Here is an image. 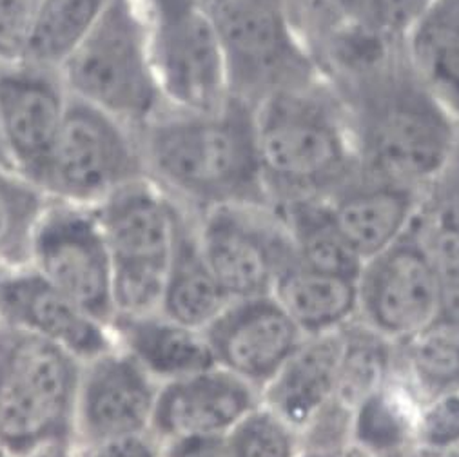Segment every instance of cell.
I'll return each mask as SVG.
<instances>
[{
    "label": "cell",
    "instance_id": "6da1fadb",
    "mask_svg": "<svg viewBox=\"0 0 459 457\" xmlns=\"http://www.w3.org/2000/svg\"><path fill=\"white\" fill-rule=\"evenodd\" d=\"M324 79L342 100L361 173L425 191L452 155L459 124L412 65L403 37Z\"/></svg>",
    "mask_w": 459,
    "mask_h": 457
},
{
    "label": "cell",
    "instance_id": "7a4b0ae2",
    "mask_svg": "<svg viewBox=\"0 0 459 457\" xmlns=\"http://www.w3.org/2000/svg\"><path fill=\"white\" fill-rule=\"evenodd\" d=\"M138 140L145 175L198 216L223 205H273L247 102L227 97L212 109L166 108L138 127Z\"/></svg>",
    "mask_w": 459,
    "mask_h": 457
},
{
    "label": "cell",
    "instance_id": "3957f363",
    "mask_svg": "<svg viewBox=\"0 0 459 457\" xmlns=\"http://www.w3.org/2000/svg\"><path fill=\"white\" fill-rule=\"evenodd\" d=\"M255 133L273 207L329 198L361 171L345 109L324 76L256 104Z\"/></svg>",
    "mask_w": 459,
    "mask_h": 457
},
{
    "label": "cell",
    "instance_id": "277c9868",
    "mask_svg": "<svg viewBox=\"0 0 459 457\" xmlns=\"http://www.w3.org/2000/svg\"><path fill=\"white\" fill-rule=\"evenodd\" d=\"M81 368L62 347L0 327V450L28 457L73 443Z\"/></svg>",
    "mask_w": 459,
    "mask_h": 457
},
{
    "label": "cell",
    "instance_id": "5b68a950",
    "mask_svg": "<svg viewBox=\"0 0 459 457\" xmlns=\"http://www.w3.org/2000/svg\"><path fill=\"white\" fill-rule=\"evenodd\" d=\"M58 69L71 97L136 129L168 108L151 65L134 0H111Z\"/></svg>",
    "mask_w": 459,
    "mask_h": 457
},
{
    "label": "cell",
    "instance_id": "8992f818",
    "mask_svg": "<svg viewBox=\"0 0 459 457\" xmlns=\"http://www.w3.org/2000/svg\"><path fill=\"white\" fill-rule=\"evenodd\" d=\"M95 209L111 258L115 316L159 311L184 205L142 177Z\"/></svg>",
    "mask_w": 459,
    "mask_h": 457
},
{
    "label": "cell",
    "instance_id": "52a82bcc",
    "mask_svg": "<svg viewBox=\"0 0 459 457\" xmlns=\"http://www.w3.org/2000/svg\"><path fill=\"white\" fill-rule=\"evenodd\" d=\"M229 97L251 104L320 79L290 6L209 0Z\"/></svg>",
    "mask_w": 459,
    "mask_h": 457
},
{
    "label": "cell",
    "instance_id": "ba28073f",
    "mask_svg": "<svg viewBox=\"0 0 459 457\" xmlns=\"http://www.w3.org/2000/svg\"><path fill=\"white\" fill-rule=\"evenodd\" d=\"M142 177L147 175L138 129L71 97L37 185L51 200L97 205Z\"/></svg>",
    "mask_w": 459,
    "mask_h": 457
},
{
    "label": "cell",
    "instance_id": "9c48e42d",
    "mask_svg": "<svg viewBox=\"0 0 459 457\" xmlns=\"http://www.w3.org/2000/svg\"><path fill=\"white\" fill-rule=\"evenodd\" d=\"M162 99L175 109H212L229 97L209 0H134Z\"/></svg>",
    "mask_w": 459,
    "mask_h": 457
},
{
    "label": "cell",
    "instance_id": "30bf717a",
    "mask_svg": "<svg viewBox=\"0 0 459 457\" xmlns=\"http://www.w3.org/2000/svg\"><path fill=\"white\" fill-rule=\"evenodd\" d=\"M30 265L82 311L111 325L117 313L113 269L95 205L51 200Z\"/></svg>",
    "mask_w": 459,
    "mask_h": 457
},
{
    "label": "cell",
    "instance_id": "8fae6325",
    "mask_svg": "<svg viewBox=\"0 0 459 457\" xmlns=\"http://www.w3.org/2000/svg\"><path fill=\"white\" fill-rule=\"evenodd\" d=\"M356 283L358 320L393 343L441 316L439 285L418 214L403 237L363 262Z\"/></svg>",
    "mask_w": 459,
    "mask_h": 457
},
{
    "label": "cell",
    "instance_id": "7c38bea8",
    "mask_svg": "<svg viewBox=\"0 0 459 457\" xmlns=\"http://www.w3.org/2000/svg\"><path fill=\"white\" fill-rule=\"evenodd\" d=\"M198 238L216 280L233 301L271 294L278 272L296 258L273 205H223L198 216Z\"/></svg>",
    "mask_w": 459,
    "mask_h": 457
},
{
    "label": "cell",
    "instance_id": "4fadbf2b",
    "mask_svg": "<svg viewBox=\"0 0 459 457\" xmlns=\"http://www.w3.org/2000/svg\"><path fill=\"white\" fill-rule=\"evenodd\" d=\"M71 95L58 67L0 62V143L8 166L37 184Z\"/></svg>",
    "mask_w": 459,
    "mask_h": 457
},
{
    "label": "cell",
    "instance_id": "5bb4252c",
    "mask_svg": "<svg viewBox=\"0 0 459 457\" xmlns=\"http://www.w3.org/2000/svg\"><path fill=\"white\" fill-rule=\"evenodd\" d=\"M160 384L115 343L82 361L73 443L151 434Z\"/></svg>",
    "mask_w": 459,
    "mask_h": 457
},
{
    "label": "cell",
    "instance_id": "9a60e30c",
    "mask_svg": "<svg viewBox=\"0 0 459 457\" xmlns=\"http://www.w3.org/2000/svg\"><path fill=\"white\" fill-rule=\"evenodd\" d=\"M0 327L49 341L82 361L113 345L111 325L82 311L30 263L0 267Z\"/></svg>",
    "mask_w": 459,
    "mask_h": 457
},
{
    "label": "cell",
    "instance_id": "2e32d148",
    "mask_svg": "<svg viewBox=\"0 0 459 457\" xmlns=\"http://www.w3.org/2000/svg\"><path fill=\"white\" fill-rule=\"evenodd\" d=\"M204 332L214 363L258 391L305 340L273 294L231 301Z\"/></svg>",
    "mask_w": 459,
    "mask_h": 457
},
{
    "label": "cell",
    "instance_id": "e0dca14e",
    "mask_svg": "<svg viewBox=\"0 0 459 457\" xmlns=\"http://www.w3.org/2000/svg\"><path fill=\"white\" fill-rule=\"evenodd\" d=\"M258 405V389L214 365L160 385L151 434L162 444L223 439Z\"/></svg>",
    "mask_w": 459,
    "mask_h": 457
},
{
    "label": "cell",
    "instance_id": "ac0fdd59",
    "mask_svg": "<svg viewBox=\"0 0 459 457\" xmlns=\"http://www.w3.org/2000/svg\"><path fill=\"white\" fill-rule=\"evenodd\" d=\"M423 191L358 173L327 200L333 218L361 262L393 246L412 225Z\"/></svg>",
    "mask_w": 459,
    "mask_h": 457
},
{
    "label": "cell",
    "instance_id": "d6986e66",
    "mask_svg": "<svg viewBox=\"0 0 459 457\" xmlns=\"http://www.w3.org/2000/svg\"><path fill=\"white\" fill-rule=\"evenodd\" d=\"M342 356V331L305 336L260 391V403L299 435L331 405Z\"/></svg>",
    "mask_w": 459,
    "mask_h": 457
},
{
    "label": "cell",
    "instance_id": "ffe728a7",
    "mask_svg": "<svg viewBox=\"0 0 459 457\" xmlns=\"http://www.w3.org/2000/svg\"><path fill=\"white\" fill-rule=\"evenodd\" d=\"M111 336L160 385L216 365L204 331L160 311L115 316Z\"/></svg>",
    "mask_w": 459,
    "mask_h": 457
},
{
    "label": "cell",
    "instance_id": "44dd1931",
    "mask_svg": "<svg viewBox=\"0 0 459 457\" xmlns=\"http://www.w3.org/2000/svg\"><path fill=\"white\" fill-rule=\"evenodd\" d=\"M231 301L204 256L198 214L184 207L159 311L184 325L205 331Z\"/></svg>",
    "mask_w": 459,
    "mask_h": 457
},
{
    "label": "cell",
    "instance_id": "7402d4cb",
    "mask_svg": "<svg viewBox=\"0 0 459 457\" xmlns=\"http://www.w3.org/2000/svg\"><path fill=\"white\" fill-rule=\"evenodd\" d=\"M271 294L305 336L340 332L358 318L356 280L311 269L298 256L278 272Z\"/></svg>",
    "mask_w": 459,
    "mask_h": 457
},
{
    "label": "cell",
    "instance_id": "603a6c76",
    "mask_svg": "<svg viewBox=\"0 0 459 457\" xmlns=\"http://www.w3.org/2000/svg\"><path fill=\"white\" fill-rule=\"evenodd\" d=\"M418 223L436 271L441 316L459 320V138L421 194Z\"/></svg>",
    "mask_w": 459,
    "mask_h": 457
},
{
    "label": "cell",
    "instance_id": "cb8c5ba5",
    "mask_svg": "<svg viewBox=\"0 0 459 457\" xmlns=\"http://www.w3.org/2000/svg\"><path fill=\"white\" fill-rule=\"evenodd\" d=\"M420 401L396 370L384 387L352 410L345 450L352 457H393L414 448Z\"/></svg>",
    "mask_w": 459,
    "mask_h": 457
},
{
    "label": "cell",
    "instance_id": "d4e9b609",
    "mask_svg": "<svg viewBox=\"0 0 459 457\" xmlns=\"http://www.w3.org/2000/svg\"><path fill=\"white\" fill-rule=\"evenodd\" d=\"M403 46L425 84L459 124V0H432L405 31Z\"/></svg>",
    "mask_w": 459,
    "mask_h": 457
},
{
    "label": "cell",
    "instance_id": "484cf974",
    "mask_svg": "<svg viewBox=\"0 0 459 457\" xmlns=\"http://www.w3.org/2000/svg\"><path fill=\"white\" fill-rule=\"evenodd\" d=\"M274 209L280 212L294 253L303 265L358 280L363 262L342 235L325 198L294 200Z\"/></svg>",
    "mask_w": 459,
    "mask_h": 457
},
{
    "label": "cell",
    "instance_id": "4316f807",
    "mask_svg": "<svg viewBox=\"0 0 459 457\" xmlns=\"http://www.w3.org/2000/svg\"><path fill=\"white\" fill-rule=\"evenodd\" d=\"M398 370L396 343L379 336L358 318L342 329V356L331 409L343 416L384 387Z\"/></svg>",
    "mask_w": 459,
    "mask_h": 457
},
{
    "label": "cell",
    "instance_id": "83f0119b",
    "mask_svg": "<svg viewBox=\"0 0 459 457\" xmlns=\"http://www.w3.org/2000/svg\"><path fill=\"white\" fill-rule=\"evenodd\" d=\"M396 350L398 370L420 400L459 389V320L439 316Z\"/></svg>",
    "mask_w": 459,
    "mask_h": 457
},
{
    "label": "cell",
    "instance_id": "f1b7e54d",
    "mask_svg": "<svg viewBox=\"0 0 459 457\" xmlns=\"http://www.w3.org/2000/svg\"><path fill=\"white\" fill-rule=\"evenodd\" d=\"M49 202L37 184L0 164V267L30 263L37 228Z\"/></svg>",
    "mask_w": 459,
    "mask_h": 457
},
{
    "label": "cell",
    "instance_id": "f546056e",
    "mask_svg": "<svg viewBox=\"0 0 459 457\" xmlns=\"http://www.w3.org/2000/svg\"><path fill=\"white\" fill-rule=\"evenodd\" d=\"M111 0H40L26 60L60 67Z\"/></svg>",
    "mask_w": 459,
    "mask_h": 457
},
{
    "label": "cell",
    "instance_id": "4dcf8cb0",
    "mask_svg": "<svg viewBox=\"0 0 459 457\" xmlns=\"http://www.w3.org/2000/svg\"><path fill=\"white\" fill-rule=\"evenodd\" d=\"M231 457H298L299 434L262 403L225 437Z\"/></svg>",
    "mask_w": 459,
    "mask_h": 457
},
{
    "label": "cell",
    "instance_id": "1f68e13d",
    "mask_svg": "<svg viewBox=\"0 0 459 457\" xmlns=\"http://www.w3.org/2000/svg\"><path fill=\"white\" fill-rule=\"evenodd\" d=\"M416 448L441 455L459 446V389L443 391L420 401Z\"/></svg>",
    "mask_w": 459,
    "mask_h": 457
},
{
    "label": "cell",
    "instance_id": "d6a6232c",
    "mask_svg": "<svg viewBox=\"0 0 459 457\" xmlns=\"http://www.w3.org/2000/svg\"><path fill=\"white\" fill-rule=\"evenodd\" d=\"M39 8L40 0H0V62L26 56Z\"/></svg>",
    "mask_w": 459,
    "mask_h": 457
},
{
    "label": "cell",
    "instance_id": "836d02e7",
    "mask_svg": "<svg viewBox=\"0 0 459 457\" xmlns=\"http://www.w3.org/2000/svg\"><path fill=\"white\" fill-rule=\"evenodd\" d=\"M74 457H166L164 444L152 434L73 443Z\"/></svg>",
    "mask_w": 459,
    "mask_h": 457
},
{
    "label": "cell",
    "instance_id": "e575fe53",
    "mask_svg": "<svg viewBox=\"0 0 459 457\" xmlns=\"http://www.w3.org/2000/svg\"><path fill=\"white\" fill-rule=\"evenodd\" d=\"M430 3L432 0H377L381 24L389 33L403 37Z\"/></svg>",
    "mask_w": 459,
    "mask_h": 457
},
{
    "label": "cell",
    "instance_id": "d590c367",
    "mask_svg": "<svg viewBox=\"0 0 459 457\" xmlns=\"http://www.w3.org/2000/svg\"><path fill=\"white\" fill-rule=\"evenodd\" d=\"M320 3L325 8H329L331 12H334L336 15H340V17L351 21V22L389 33L384 28V24H381L377 0H320Z\"/></svg>",
    "mask_w": 459,
    "mask_h": 457
},
{
    "label": "cell",
    "instance_id": "8d00e7d4",
    "mask_svg": "<svg viewBox=\"0 0 459 457\" xmlns=\"http://www.w3.org/2000/svg\"><path fill=\"white\" fill-rule=\"evenodd\" d=\"M166 457H231L223 439H195L164 444Z\"/></svg>",
    "mask_w": 459,
    "mask_h": 457
},
{
    "label": "cell",
    "instance_id": "74e56055",
    "mask_svg": "<svg viewBox=\"0 0 459 457\" xmlns=\"http://www.w3.org/2000/svg\"><path fill=\"white\" fill-rule=\"evenodd\" d=\"M28 457H74L73 455V443L71 444H55V446H48L42 448Z\"/></svg>",
    "mask_w": 459,
    "mask_h": 457
},
{
    "label": "cell",
    "instance_id": "f35d334b",
    "mask_svg": "<svg viewBox=\"0 0 459 457\" xmlns=\"http://www.w3.org/2000/svg\"><path fill=\"white\" fill-rule=\"evenodd\" d=\"M298 457H349L347 450H331V448H301Z\"/></svg>",
    "mask_w": 459,
    "mask_h": 457
},
{
    "label": "cell",
    "instance_id": "ab89813d",
    "mask_svg": "<svg viewBox=\"0 0 459 457\" xmlns=\"http://www.w3.org/2000/svg\"><path fill=\"white\" fill-rule=\"evenodd\" d=\"M349 453V452H347ZM349 457H352L351 453H349ZM393 457H437V455H432V453H429V452H425V450H421V448H411V450H407V452H403V453H398V455H393Z\"/></svg>",
    "mask_w": 459,
    "mask_h": 457
},
{
    "label": "cell",
    "instance_id": "60d3db41",
    "mask_svg": "<svg viewBox=\"0 0 459 457\" xmlns=\"http://www.w3.org/2000/svg\"><path fill=\"white\" fill-rule=\"evenodd\" d=\"M253 3H267V4H281V6H290V0H253Z\"/></svg>",
    "mask_w": 459,
    "mask_h": 457
},
{
    "label": "cell",
    "instance_id": "b9f144b4",
    "mask_svg": "<svg viewBox=\"0 0 459 457\" xmlns=\"http://www.w3.org/2000/svg\"><path fill=\"white\" fill-rule=\"evenodd\" d=\"M437 457H459V446L452 448V450H448V452H445V453H441Z\"/></svg>",
    "mask_w": 459,
    "mask_h": 457
},
{
    "label": "cell",
    "instance_id": "7bdbcfd3",
    "mask_svg": "<svg viewBox=\"0 0 459 457\" xmlns=\"http://www.w3.org/2000/svg\"><path fill=\"white\" fill-rule=\"evenodd\" d=\"M0 164H6L8 166V162H6V157H4V149H3V143H0ZM12 168V166H10Z\"/></svg>",
    "mask_w": 459,
    "mask_h": 457
},
{
    "label": "cell",
    "instance_id": "ee69618b",
    "mask_svg": "<svg viewBox=\"0 0 459 457\" xmlns=\"http://www.w3.org/2000/svg\"><path fill=\"white\" fill-rule=\"evenodd\" d=\"M301 3H305V0H290V8H292V6H298V4H301Z\"/></svg>",
    "mask_w": 459,
    "mask_h": 457
},
{
    "label": "cell",
    "instance_id": "f6af8a7d",
    "mask_svg": "<svg viewBox=\"0 0 459 457\" xmlns=\"http://www.w3.org/2000/svg\"><path fill=\"white\" fill-rule=\"evenodd\" d=\"M0 457H12V455H10V453H6L4 450H0Z\"/></svg>",
    "mask_w": 459,
    "mask_h": 457
}]
</instances>
